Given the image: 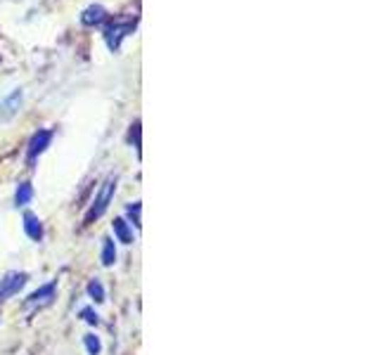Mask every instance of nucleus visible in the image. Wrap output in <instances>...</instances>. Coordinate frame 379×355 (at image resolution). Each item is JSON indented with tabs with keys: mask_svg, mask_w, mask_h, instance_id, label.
I'll use <instances>...</instances> for the list:
<instances>
[{
	"mask_svg": "<svg viewBox=\"0 0 379 355\" xmlns=\"http://www.w3.org/2000/svg\"><path fill=\"white\" fill-rule=\"evenodd\" d=\"M105 19H107V10L102 8V5H91V8H86L84 15H81V24L84 26H100Z\"/></svg>",
	"mask_w": 379,
	"mask_h": 355,
	"instance_id": "423d86ee",
	"label": "nucleus"
},
{
	"mask_svg": "<svg viewBox=\"0 0 379 355\" xmlns=\"http://www.w3.org/2000/svg\"><path fill=\"white\" fill-rule=\"evenodd\" d=\"M88 296H91L95 303H105V287H102L100 280L88 282Z\"/></svg>",
	"mask_w": 379,
	"mask_h": 355,
	"instance_id": "f8f14e48",
	"label": "nucleus"
},
{
	"mask_svg": "<svg viewBox=\"0 0 379 355\" xmlns=\"http://www.w3.org/2000/svg\"><path fill=\"white\" fill-rule=\"evenodd\" d=\"M19 104H22V90H15L10 97H5L3 104H0V116L3 118H10L17 114Z\"/></svg>",
	"mask_w": 379,
	"mask_h": 355,
	"instance_id": "6e6552de",
	"label": "nucleus"
},
{
	"mask_svg": "<svg viewBox=\"0 0 379 355\" xmlns=\"http://www.w3.org/2000/svg\"><path fill=\"white\" fill-rule=\"evenodd\" d=\"M24 232L33 242L43 240V225H40V218L36 213H24Z\"/></svg>",
	"mask_w": 379,
	"mask_h": 355,
	"instance_id": "0eeeda50",
	"label": "nucleus"
},
{
	"mask_svg": "<svg viewBox=\"0 0 379 355\" xmlns=\"http://www.w3.org/2000/svg\"><path fill=\"white\" fill-rule=\"evenodd\" d=\"M31 199H33V187H31V183H22V185L17 187V192H15V204H17V206H26Z\"/></svg>",
	"mask_w": 379,
	"mask_h": 355,
	"instance_id": "9b49d317",
	"label": "nucleus"
},
{
	"mask_svg": "<svg viewBox=\"0 0 379 355\" xmlns=\"http://www.w3.org/2000/svg\"><path fill=\"white\" fill-rule=\"evenodd\" d=\"M84 344H86L88 355H100L102 353V341H100V337H95V334H86Z\"/></svg>",
	"mask_w": 379,
	"mask_h": 355,
	"instance_id": "ddd939ff",
	"label": "nucleus"
},
{
	"mask_svg": "<svg viewBox=\"0 0 379 355\" xmlns=\"http://www.w3.org/2000/svg\"><path fill=\"white\" fill-rule=\"evenodd\" d=\"M26 280H29V275L26 273H8L5 275V280H0V301L15 296L17 291L26 284Z\"/></svg>",
	"mask_w": 379,
	"mask_h": 355,
	"instance_id": "20e7f679",
	"label": "nucleus"
},
{
	"mask_svg": "<svg viewBox=\"0 0 379 355\" xmlns=\"http://www.w3.org/2000/svg\"><path fill=\"white\" fill-rule=\"evenodd\" d=\"M50 142H52V130L40 128L38 133H33V137L29 140V147H26V162L29 164L36 162V159L50 147Z\"/></svg>",
	"mask_w": 379,
	"mask_h": 355,
	"instance_id": "7ed1b4c3",
	"label": "nucleus"
},
{
	"mask_svg": "<svg viewBox=\"0 0 379 355\" xmlns=\"http://www.w3.org/2000/svg\"><path fill=\"white\" fill-rule=\"evenodd\" d=\"M81 317H84L88 325H100V317H98V312H95L93 308H84V310H81Z\"/></svg>",
	"mask_w": 379,
	"mask_h": 355,
	"instance_id": "2eb2a0df",
	"label": "nucleus"
},
{
	"mask_svg": "<svg viewBox=\"0 0 379 355\" xmlns=\"http://www.w3.org/2000/svg\"><path fill=\"white\" fill-rule=\"evenodd\" d=\"M114 192H116V178L114 176H109L105 183H102L100 187V192H98V197L93 199V204L91 208H88V213H86V225H91L93 220H98L102 213L107 211V206H109V201H112L114 197Z\"/></svg>",
	"mask_w": 379,
	"mask_h": 355,
	"instance_id": "f257e3e1",
	"label": "nucleus"
},
{
	"mask_svg": "<svg viewBox=\"0 0 379 355\" xmlns=\"http://www.w3.org/2000/svg\"><path fill=\"white\" fill-rule=\"evenodd\" d=\"M112 227H114V235H116V240H119V242H123V244H130V242H133V232H130L128 222L123 218H116L112 222Z\"/></svg>",
	"mask_w": 379,
	"mask_h": 355,
	"instance_id": "1a4fd4ad",
	"label": "nucleus"
},
{
	"mask_svg": "<svg viewBox=\"0 0 379 355\" xmlns=\"http://www.w3.org/2000/svg\"><path fill=\"white\" fill-rule=\"evenodd\" d=\"M116 263V247H114V240H109L105 237L102 240V266L105 268H112Z\"/></svg>",
	"mask_w": 379,
	"mask_h": 355,
	"instance_id": "9d476101",
	"label": "nucleus"
},
{
	"mask_svg": "<svg viewBox=\"0 0 379 355\" xmlns=\"http://www.w3.org/2000/svg\"><path fill=\"white\" fill-rule=\"evenodd\" d=\"M126 213L133 218V222L137 227H140V201H135V204H130L128 208H126Z\"/></svg>",
	"mask_w": 379,
	"mask_h": 355,
	"instance_id": "4468645a",
	"label": "nucleus"
},
{
	"mask_svg": "<svg viewBox=\"0 0 379 355\" xmlns=\"http://www.w3.org/2000/svg\"><path fill=\"white\" fill-rule=\"evenodd\" d=\"M55 298V282H50V284H43L40 289H36L33 294L26 298V308H40V305H47Z\"/></svg>",
	"mask_w": 379,
	"mask_h": 355,
	"instance_id": "39448f33",
	"label": "nucleus"
},
{
	"mask_svg": "<svg viewBox=\"0 0 379 355\" xmlns=\"http://www.w3.org/2000/svg\"><path fill=\"white\" fill-rule=\"evenodd\" d=\"M135 22H137V17H133V19L128 17V19H114V22L107 26V29H105V40H107L109 50H112V52L119 50L123 38H126L128 33H133Z\"/></svg>",
	"mask_w": 379,
	"mask_h": 355,
	"instance_id": "f03ea898",
	"label": "nucleus"
}]
</instances>
